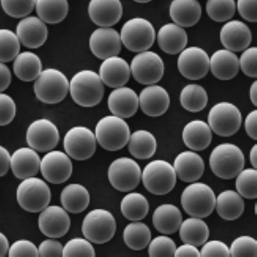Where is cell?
I'll return each instance as SVG.
<instances>
[{"label":"cell","instance_id":"obj_9","mask_svg":"<svg viewBox=\"0 0 257 257\" xmlns=\"http://www.w3.org/2000/svg\"><path fill=\"white\" fill-rule=\"evenodd\" d=\"M116 230L115 218L109 211L96 208L87 213L82 224V233L91 242L102 244L114 237Z\"/></svg>","mask_w":257,"mask_h":257},{"label":"cell","instance_id":"obj_58","mask_svg":"<svg viewBox=\"0 0 257 257\" xmlns=\"http://www.w3.org/2000/svg\"><path fill=\"white\" fill-rule=\"evenodd\" d=\"M9 242L8 237L3 233L0 234V256L4 257L9 253Z\"/></svg>","mask_w":257,"mask_h":257},{"label":"cell","instance_id":"obj_18","mask_svg":"<svg viewBox=\"0 0 257 257\" xmlns=\"http://www.w3.org/2000/svg\"><path fill=\"white\" fill-rule=\"evenodd\" d=\"M120 34L111 27H99L91 33L89 47L96 58L104 59L118 56L121 50Z\"/></svg>","mask_w":257,"mask_h":257},{"label":"cell","instance_id":"obj_11","mask_svg":"<svg viewBox=\"0 0 257 257\" xmlns=\"http://www.w3.org/2000/svg\"><path fill=\"white\" fill-rule=\"evenodd\" d=\"M142 170L132 158L121 157L110 164L107 176L112 187L118 191L128 192L135 190L142 179Z\"/></svg>","mask_w":257,"mask_h":257},{"label":"cell","instance_id":"obj_10","mask_svg":"<svg viewBox=\"0 0 257 257\" xmlns=\"http://www.w3.org/2000/svg\"><path fill=\"white\" fill-rule=\"evenodd\" d=\"M242 121L239 109L231 102L217 103L208 112V124L211 130L220 137H228L236 134Z\"/></svg>","mask_w":257,"mask_h":257},{"label":"cell","instance_id":"obj_61","mask_svg":"<svg viewBox=\"0 0 257 257\" xmlns=\"http://www.w3.org/2000/svg\"><path fill=\"white\" fill-rule=\"evenodd\" d=\"M136 2L139 4H147L150 2V1H136Z\"/></svg>","mask_w":257,"mask_h":257},{"label":"cell","instance_id":"obj_57","mask_svg":"<svg viewBox=\"0 0 257 257\" xmlns=\"http://www.w3.org/2000/svg\"><path fill=\"white\" fill-rule=\"evenodd\" d=\"M0 75H1L0 90H1V92H3L9 88L11 84V80H12L11 70L6 63H1L0 64Z\"/></svg>","mask_w":257,"mask_h":257},{"label":"cell","instance_id":"obj_25","mask_svg":"<svg viewBox=\"0 0 257 257\" xmlns=\"http://www.w3.org/2000/svg\"><path fill=\"white\" fill-rule=\"evenodd\" d=\"M177 176L183 182H195L203 176L205 163L198 154L186 151L179 154L174 161Z\"/></svg>","mask_w":257,"mask_h":257},{"label":"cell","instance_id":"obj_13","mask_svg":"<svg viewBox=\"0 0 257 257\" xmlns=\"http://www.w3.org/2000/svg\"><path fill=\"white\" fill-rule=\"evenodd\" d=\"M96 139L92 131L84 126H75L64 135V151L70 158L77 161L89 159L95 154Z\"/></svg>","mask_w":257,"mask_h":257},{"label":"cell","instance_id":"obj_49","mask_svg":"<svg viewBox=\"0 0 257 257\" xmlns=\"http://www.w3.org/2000/svg\"><path fill=\"white\" fill-rule=\"evenodd\" d=\"M16 114V105L15 100L8 94H0V125L9 124Z\"/></svg>","mask_w":257,"mask_h":257},{"label":"cell","instance_id":"obj_8","mask_svg":"<svg viewBox=\"0 0 257 257\" xmlns=\"http://www.w3.org/2000/svg\"><path fill=\"white\" fill-rule=\"evenodd\" d=\"M121 43L131 52L148 51L155 43L156 31L150 21L133 18L123 25L120 31Z\"/></svg>","mask_w":257,"mask_h":257},{"label":"cell","instance_id":"obj_6","mask_svg":"<svg viewBox=\"0 0 257 257\" xmlns=\"http://www.w3.org/2000/svg\"><path fill=\"white\" fill-rule=\"evenodd\" d=\"M215 193L204 183L196 182L187 186L181 196V206L188 215L194 217H207L215 206Z\"/></svg>","mask_w":257,"mask_h":257},{"label":"cell","instance_id":"obj_38","mask_svg":"<svg viewBox=\"0 0 257 257\" xmlns=\"http://www.w3.org/2000/svg\"><path fill=\"white\" fill-rule=\"evenodd\" d=\"M148 199L139 192H130L121 199L120 210L123 216L132 221H140L148 214Z\"/></svg>","mask_w":257,"mask_h":257},{"label":"cell","instance_id":"obj_54","mask_svg":"<svg viewBox=\"0 0 257 257\" xmlns=\"http://www.w3.org/2000/svg\"><path fill=\"white\" fill-rule=\"evenodd\" d=\"M256 115L257 111L254 109L247 114L244 122L245 132L254 141L257 139Z\"/></svg>","mask_w":257,"mask_h":257},{"label":"cell","instance_id":"obj_7","mask_svg":"<svg viewBox=\"0 0 257 257\" xmlns=\"http://www.w3.org/2000/svg\"><path fill=\"white\" fill-rule=\"evenodd\" d=\"M177 175L173 165L167 161L155 160L145 167L142 180L148 192L157 196L169 194L175 187Z\"/></svg>","mask_w":257,"mask_h":257},{"label":"cell","instance_id":"obj_29","mask_svg":"<svg viewBox=\"0 0 257 257\" xmlns=\"http://www.w3.org/2000/svg\"><path fill=\"white\" fill-rule=\"evenodd\" d=\"M237 55L226 49L218 50L210 58V69L217 79L228 80L233 79L239 70Z\"/></svg>","mask_w":257,"mask_h":257},{"label":"cell","instance_id":"obj_55","mask_svg":"<svg viewBox=\"0 0 257 257\" xmlns=\"http://www.w3.org/2000/svg\"><path fill=\"white\" fill-rule=\"evenodd\" d=\"M174 256H201V254L196 245L185 243L180 247H176Z\"/></svg>","mask_w":257,"mask_h":257},{"label":"cell","instance_id":"obj_28","mask_svg":"<svg viewBox=\"0 0 257 257\" xmlns=\"http://www.w3.org/2000/svg\"><path fill=\"white\" fill-rule=\"evenodd\" d=\"M174 24L181 27H191L198 23L202 15L201 4L196 0H174L169 8Z\"/></svg>","mask_w":257,"mask_h":257},{"label":"cell","instance_id":"obj_22","mask_svg":"<svg viewBox=\"0 0 257 257\" xmlns=\"http://www.w3.org/2000/svg\"><path fill=\"white\" fill-rule=\"evenodd\" d=\"M98 75L103 83L111 88L124 86L130 79V65L118 56L110 57L100 64Z\"/></svg>","mask_w":257,"mask_h":257},{"label":"cell","instance_id":"obj_47","mask_svg":"<svg viewBox=\"0 0 257 257\" xmlns=\"http://www.w3.org/2000/svg\"><path fill=\"white\" fill-rule=\"evenodd\" d=\"M2 8L11 17L25 18L36 8V1H9L2 0Z\"/></svg>","mask_w":257,"mask_h":257},{"label":"cell","instance_id":"obj_31","mask_svg":"<svg viewBox=\"0 0 257 257\" xmlns=\"http://www.w3.org/2000/svg\"><path fill=\"white\" fill-rule=\"evenodd\" d=\"M182 221V213L180 209L172 204L160 205L153 214V226L158 231L165 235L176 233Z\"/></svg>","mask_w":257,"mask_h":257},{"label":"cell","instance_id":"obj_17","mask_svg":"<svg viewBox=\"0 0 257 257\" xmlns=\"http://www.w3.org/2000/svg\"><path fill=\"white\" fill-rule=\"evenodd\" d=\"M38 226L41 233L47 237L61 238L70 229V215L63 207L57 205L48 206L40 212Z\"/></svg>","mask_w":257,"mask_h":257},{"label":"cell","instance_id":"obj_26","mask_svg":"<svg viewBox=\"0 0 257 257\" xmlns=\"http://www.w3.org/2000/svg\"><path fill=\"white\" fill-rule=\"evenodd\" d=\"M41 159L37 151L31 148H21L13 153L11 170L20 180L34 177L40 171Z\"/></svg>","mask_w":257,"mask_h":257},{"label":"cell","instance_id":"obj_32","mask_svg":"<svg viewBox=\"0 0 257 257\" xmlns=\"http://www.w3.org/2000/svg\"><path fill=\"white\" fill-rule=\"evenodd\" d=\"M61 203L67 212L74 213L84 212L90 203V195L84 185L71 183L64 188L61 193Z\"/></svg>","mask_w":257,"mask_h":257},{"label":"cell","instance_id":"obj_5","mask_svg":"<svg viewBox=\"0 0 257 257\" xmlns=\"http://www.w3.org/2000/svg\"><path fill=\"white\" fill-rule=\"evenodd\" d=\"M16 198L20 207L26 212L38 213L49 206L52 193L44 180L34 176L25 179L20 183Z\"/></svg>","mask_w":257,"mask_h":257},{"label":"cell","instance_id":"obj_53","mask_svg":"<svg viewBox=\"0 0 257 257\" xmlns=\"http://www.w3.org/2000/svg\"><path fill=\"white\" fill-rule=\"evenodd\" d=\"M236 6L243 19L249 22H256V0H238Z\"/></svg>","mask_w":257,"mask_h":257},{"label":"cell","instance_id":"obj_4","mask_svg":"<svg viewBox=\"0 0 257 257\" xmlns=\"http://www.w3.org/2000/svg\"><path fill=\"white\" fill-rule=\"evenodd\" d=\"M70 89V82L61 71L56 68L43 70L34 81V91L41 102L56 104L65 98Z\"/></svg>","mask_w":257,"mask_h":257},{"label":"cell","instance_id":"obj_37","mask_svg":"<svg viewBox=\"0 0 257 257\" xmlns=\"http://www.w3.org/2000/svg\"><path fill=\"white\" fill-rule=\"evenodd\" d=\"M36 11L38 17L48 24H57L65 19L69 11L66 0H37Z\"/></svg>","mask_w":257,"mask_h":257},{"label":"cell","instance_id":"obj_48","mask_svg":"<svg viewBox=\"0 0 257 257\" xmlns=\"http://www.w3.org/2000/svg\"><path fill=\"white\" fill-rule=\"evenodd\" d=\"M256 54V47H250L244 50L241 54L240 59H238L239 67L247 77L251 78L257 77Z\"/></svg>","mask_w":257,"mask_h":257},{"label":"cell","instance_id":"obj_60","mask_svg":"<svg viewBox=\"0 0 257 257\" xmlns=\"http://www.w3.org/2000/svg\"><path fill=\"white\" fill-rule=\"evenodd\" d=\"M250 162L254 169H256V145H254L249 153Z\"/></svg>","mask_w":257,"mask_h":257},{"label":"cell","instance_id":"obj_34","mask_svg":"<svg viewBox=\"0 0 257 257\" xmlns=\"http://www.w3.org/2000/svg\"><path fill=\"white\" fill-rule=\"evenodd\" d=\"M13 71L16 76L22 81H33L42 72V61L35 53L22 52L14 60Z\"/></svg>","mask_w":257,"mask_h":257},{"label":"cell","instance_id":"obj_41","mask_svg":"<svg viewBox=\"0 0 257 257\" xmlns=\"http://www.w3.org/2000/svg\"><path fill=\"white\" fill-rule=\"evenodd\" d=\"M21 42L17 34L11 30H0V61L2 63L15 60L20 54Z\"/></svg>","mask_w":257,"mask_h":257},{"label":"cell","instance_id":"obj_1","mask_svg":"<svg viewBox=\"0 0 257 257\" xmlns=\"http://www.w3.org/2000/svg\"><path fill=\"white\" fill-rule=\"evenodd\" d=\"M104 84L95 71L83 70L75 73L70 81V95L80 106L92 107L102 101Z\"/></svg>","mask_w":257,"mask_h":257},{"label":"cell","instance_id":"obj_59","mask_svg":"<svg viewBox=\"0 0 257 257\" xmlns=\"http://www.w3.org/2000/svg\"><path fill=\"white\" fill-rule=\"evenodd\" d=\"M256 89L257 81L256 80H254L253 83H252L251 85V87H250L249 89L250 100H251V102L253 103V104L254 105V106H256L257 104Z\"/></svg>","mask_w":257,"mask_h":257},{"label":"cell","instance_id":"obj_56","mask_svg":"<svg viewBox=\"0 0 257 257\" xmlns=\"http://www.w3.org/2000/svg\"><path fill=\"white\" fill-rule=\"evenodd\" d=\"M11 158L9 151L4 147L0 148V176L2 177L6 175L9 169L11 167Z\"/></svg>","mask_w":257,"mask_h":257},{"label":"cell","instance_id":"obj_45","mask_svg":"<svg viewBox=\"0 0 257 257\" xmlns=\"http://www.w3.org/2000/svg\"><path fill=\"white\" fill-rule=\"evenodd\" d=\"M229 249L230 256L256 257L257 242L251 236H240L233 241Z\"/></svg>","mask_w":257,"mask_h":257},{"label":"cell","instance_id":"obj_3","mask_svg":"<svg viewBox=\"0 0 257 257\" xmlns=\"http://www.w3.org/2000/svg\"><path fill=\"white\" fill-rule=\"evenodd\" d=\"M95 135L101 148L108 151H117L128 144L130 127L124 119L112 114L102 117L98 120L95 126Z\"/></svg>","mask_w":257,"mask_h":257},{"label":"cell","instance_id":"obj_40","mask_svg":"<svg viewBox=\"0 0 257 257\" xmlns=\"http://www.w3.org/2000/svg\"><path fill=\"white\" fill-rule=\"evenodd\" d=\"M181 105L188 111L196 112L202 111L208 104V96L205 89L196 84L185 86L180 93Z\"/></svg>","mask_w":257,"mask_h":257},{"label":"cell","instance_id":"obj_23","mask_svg":"<svg viewBox=\"0 0 257 257\" xmlns=\"http://www.w3.org/2000/svg\"><path fill=\"white\" fill-rule=\"evenodd\" d=\"M88 12L91 22L100 27H111L120 20L123 6L118 0H92Z\"/></svg>","mask_w":257,"mask_h":257},{"label":"cell","instance_id":"obj_46","mask_svg":"<svg viewBox=\"0 0 257 257\" xmlns=\"http://www.w3.org/2000/svg\"><path fill=\"white\" fill-rule=\"evenodd\" d=\"M176 249V243L171 238L160 235L151 240L148 253L150 256H174Z\"/></svg>","mask_w":257,"mask_h":257},{"label":"cell","instance_id":"obj_52","mask_svg":"<svg viewBox=\"0 0 257 257\" xmlns=\"http://www.w3.org/2000/svg\"><path fill=\"white\" fill-rule=\"evenodd\" d=\"M63 245L54 239H46L38 247L40 256H63Z\"/></svg>","mask_w":257,"mask_h":257},{"label":"cell","instance_id":"obj_43","mask_svg":"<svg viewBox=\"0 0 257 257\" xmlns=\"http://www.w3.org/2000/svg\"><path fill=\"white\" fill-rule=\"evenodd\" d=\"M236 178L235 187L238 194L244 198L256 199L257 197L256 169H243Z\"/></svg>","mask_w":257,"mask_h":257},{"label":"cell","instance_id":"obj_16","mask_svg":"<svg viewBox=\"0 0 257 257\" xmlns=\"http://www.w3.org/2000/svg\"><path fill=\"white\" fill-rule=\"evenodd\" d=\"M179 72L186 79H203L210 70V57L207 52L197 47L185 48L178 58Z\"/></svg>","mask_w":257,"mask_h":257},{"label":"cell","instance_id":"obj_21","mask_svg":"<svg viewBox=\"0 0 257 257\" xmlns=\"http://www.w3.org/2000/svg\"><path fill=\"white\" fill-rule=\"evenodd\" d=\"M139 106L146 115L158 117L167 112L171 98L164 87L153 84L144 88L140 93Z\"/></svg>","mask_w":257,"mask_h":257},{"label":"cell","instance_id":"obj_19","mask_svg":"<svg viewBox=\"0 0 257 257\" xmlns=\"http://www.w3.org/2000/svg\"><path fill=\"white\" fill-rule=\"evenodd\" d=\"M16 33L24 47L36 49L47 41L48 30L45 23L38 16H29L18 22Z\"/></svg>","mask_w":257,"mask_h":257},{"label":"cell","instance_id":"obj_36","mask_svg":"<svg viewBox=\"0 0 257 257\" xmlns=\"http://www.w3.org/2000/svg\"><path fill=\"white\" fill-rule=\"evenodd\" d=\"M179 234L183 242L201 246L207 241L210 230L201 218L192 217L181 222Z\"/></svg>","mask_w":257,"mask_h":257},{"label":"cell","instance_id":"obj_39","mask_svg":"<svg viewBox=\"0 0 257 257\" xmlns=\"http://www.w3.org/2000/svg\"><path fill=\"white\" fill-rule=\"evenodd\" d=\"M123 238L128 248L139 251L148 247L151 240V231L144 222L134 221L125 226Z\"/></svg>","mask_w":257,"mask_h":257},{"label":"cell","instance_id":"obj_44","mask_svg":"<svg viewBox=\"0 0 257 257\" xmlns=\"http://www.w3.org/2000/svg\"><path fill=\"white\" fill-rule=\"evenodd\" d=\"M96 256L90 241L85 238L75 237L68 240L63 247V256Z\"/></svg>","mask_w":257,"mask_h":257},{"label":"cell","instance_id":"obj_27","mask_svg":"<svg viewBox=\"0 0 257 257\" xmlns=\"http://www.w3.org/2000/svg\"><path fill=\"white\" fill-rule=\"evenodd\" d=\"M157 41L162 51L175 55L185 49L188 35L185 30L173 23L163 25L157 34Z\"/></svg>","mask_w":257,"mask_h":257},{"label":"cell","instance_id":"obj_33","mask_svg":"<svg viewBox=\"0 0 257 257\" xmlns=\"http://www.w3.org/2000/svg\"><path fill=\"white\" fill-rule=\"evenodd\" d=\"M218 215L226 221H234L242 215L244 211V201L238 192L226 190L220 193L215 201Z\"/></svg>","mask_w":257,"mask_h":257},{"label":"cell","instance_id":"obj_15","mask_svg":"<svg viewBox=\"0 0 257 257\" xmlns=\"http://www.w3.org/2000/svg\"><path fill=\"white\" fill-rule=\"evenodd\" d=\"M40 171L48 182L55 185L61 184L72 176V162L66 153L50 151L41 160Z\"/></svg>","mask_w":257,"mask_h":257},{"label":"cell","instance_id":"obj_50","mask_svg":"<svg viewBox=\"0 0 257 257\" xmlns=\"http://www.w3.org/2000/svg\"><path fill=\"white\" fill-rule=\"evenodd\" d=\"M9 256H40L38 247L31 240L15 241L9 249Z\"/></svg>","mask_w":257,"mask_h":257},{"label":"cell","instance_id":"obj_35","mask_svg":"<svg viewBox=\"0 0 257 257\" xmlns=\"http://www.w3.org/2000/svg\"><path fill=\"white\" fill-rule=\"evenodd\" d=\"M128 150L133 157L148 160L153 157L157 149V141L152 133L147 130H137L131 134Z\"/></svg>","mask_w":257,"mask_h":257},{"label":"cell","instance_id":"obj_30","mask_svg":"<svg viewBox=\"0 0 257 257\" xmlns=\"http://www.w3.org/2000/svg\"><path fill=\"white\" fill-rule=\"evenodd\" d=\"M182 139L185 146L191 150L203 151L208 148L212 142V130L205 121L192 120L183 128Z\"/></svg>","mask_w":257,"mask_h":257},{"label":"cell","instance_id":"obj_2","mask_svg":"<svg viewBox=\"0 0 257 257\" xmlns=\"http://www.w3.org/2000/svg\"><path fill=\"white\" fill-rule=\"evenodd\" d=\"M209 164L213 173L218 178L231 180L244 169V153L235 144H221L213 149L209 158Z\"/></svg>","mask_w":257,"mask_h":257},{"label":"cell","instance_id":"obj_20","mask_svg":"<svg viewBox=\"0 0 257 257\" xmlns=\"http://www.w3.org/2000/svg\"><path fill=\"white\" fill-rule=\"evenodd\" d=\"M220 40L226 50L235 52L244 51L252 41L251 30L240 20H231L222 26Z\"/></svg>","mask_w":257,"mask_h":257},{"label":"cell","instance_id":"obj_24","mask_svg":"<svg viewBox=\"0 0 257 257\" xmlns=\"http://www.w3.org/2000/svg\"><path fill=\"white\" fill-rule=\"evenodd\" d=\"M107 105L113 115L128 118L135 115L139 107L136 91L128 87L114 88L107 98Z\"/></svg>","mask_w":257,"mask_h":257},{"label":"cell","instance_id":"obj_51","mask_svg":"<svg viewBox=\"0 0 257 257\" xmlns=\"http://www.w3.org/2000/svg\"><path fill=\"white\" fill-rule=\"evenodd\" d=\"M200 254L201 256H230L228 245L217 240L206 241L202 247Z\"/></svg>","mask_w":257,"mask_h":257},{"label":"cell","instance_id":"obj_14","mask_svg":"<svg viewBox=\"0 0 257 257\" xmlns=\"http://www.w3.org/2000/svg\"><path fill=\"white\" fill-rule=\"evenodd\" d=\"M60 140L58 128L47 118L32 121L27 128L26 141L30 148L39 152H49L56 148Z\"/></svg>","mask_w":257,"mask_h":257},{"label":"cell","instance_id":"obj_42","mask_svg":"<svg viewBox=\"0 0 257 257\" xmlns=\"http://www.w3.org/2000/svg\"><path fill=\"white\" fill-rule=\"evenodd\" d=\"M206 9L209 18L213 21L224 22L235 15L236 3L233 0H210L206 2Z\"/></svg>","mask_w":257,"mask_h":257},{"label":"cell","instance_id":"obj_12","mask_svg":"<svg viewBox=\"0 0 257 257\" xmlns=\"http://www.w3.org/2000/svg\"><path fill=\"white\" fill-rule=\"evenodd\" d=\"M131 72L139 83L153 85L164 76L165 64L159 55L153 51L140 52L132 59Z\"/></svg>","mask_w":257,"mask_h":257}]
</instances>
